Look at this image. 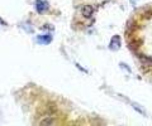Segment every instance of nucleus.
Listing matches in <instances>:
<instances>
[{"instance_id": "1", "label": "nucleus", "mask_w": 152, "mask_h": 126, "mask_svg": "<svg viewBox=\"0 0 152 126\" xmlns=\"http://www.w3.org/2000/svg\"><path fill=\"white\" fill-rule=\"evenodd\" d=\"M34 6H36L38 13H42L43 10H46V9L48 8V4H47L46 1H42V0H37V1L34 3Z\"/></svg>"}, {"instance_id": "2", "label": "nucleus", "mask_w": 152, "mask_h": 126, "mask_svg": "<svg viewBox=\"0 0 152 126\" xmlns=\"http://www.w3.org/2000/svg\"><path fill=\"white\" fill-rule=\"evenodd\" d=\"M119 45H121V38H119L118 35L113 37V38H112V42H110V49L115 50V49L119 48Z\"/></svg>"}, {"instance_id": "3", "label": "nucleus", "mask_w": 152, "mask_h": 126, "mask_svg": "<svg viewBox=\"0 0 152 126\" xmlns=\"http://www.w3.org/2000/svg\"><path fill=\"white\" fill-rule=\"evenodd\" d=\"M141 63H142V66L146 67V68H152V59L150 57H147V55H142Z\"/></svg>"}, {"instance_id": "4", "label": "nucleus", "mask_w": 152, "mask_h": 126, "mask_svg": "<svg viewBox=\"0 0 152 126\" xmlns=\"http://www.w3.org/2000/svg\"><path fill=\"white\" fill-rule=\"evenodd\" d=\"M37 42H38V43H42V44L50 43V42H51V35H50V34H42V35H38Z\"/></svg>"}, {"instance_id": "5", "label": "nucleus", "mask_w": 152, "mask_h": 126, "mask_svg": "<svg viewBox=\"0 0 152 126\" xmlns=\"http://www.w3.org/2000/svg\"><path fill=\"white\" fill-rule=\"evenodd\" d=\"M93 12H94V9L90 6V5H86V6H84V8H83V15H84V17H86V18L91 17Z\"/></svg>"}, {"instance_id": "6", "label": "nucleus", "mask_w": 152, "mask_h": 126, "mask_svg": "<svg viewBox=\"0 0 152 126\" xmlns=\"http://www.w3.org/2000/svg\"><path fill=\"white\" fill-rule=\"evenodd\" d=\"M50 124H53V120H43V121H41V125H50Z\"/></svg>"}, {"instance_id": "7", "label": "nucleus", "mask_w": 152, "mask_h": 126, "mask_svg": "<svg viewBox=\"0 0 152 126\" xmlns=\"http://www.w3.org/2000/svg\"><path fill=\"white\" fill-rule=\"evenodd\" d=\"M131 3H132V4H136V3H137V0H131Z\"/></svg>"}]
</instances>
